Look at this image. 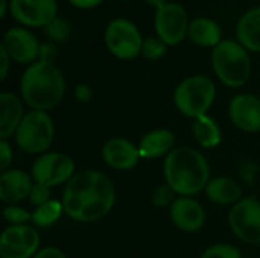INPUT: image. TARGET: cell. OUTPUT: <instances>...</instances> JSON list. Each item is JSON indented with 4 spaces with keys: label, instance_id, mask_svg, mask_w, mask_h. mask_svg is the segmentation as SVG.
<instances>
[{
    "label": "cell",
    "instance_id": "cell-15",
    "mask_svg": "<svg viewBox=\"0 0 260 258\" xmlns=\"http://www.w3.org/2000/svg\"><path fill=\"white\" fill-rule=\"evenodd\" d=\"M169 216L172 224L184 233H197L206 222V211L203 205L190 196L177 198L169 207Z\"/></svg>",
    "mask_w": 260,
    "mask_h": 258
},
{
    "label": "cell",
    "instance_id": "cell-9",
    "mask_svg": "<svg viewBox=\"0 0 260 258\" xmlns=\"http://www.w3.org/2000/svg\"><path fill=\"white\" fill-rule=\"evenodd\" d=\"M75 176V161L61 152H49L38 157L32 164V179L37 184L56 187L67 184Z\"/></svg>",
    "mask_w": 260,
    "mask_h": 258
},
{
    "label": "cell",
    "instance_id": "cell-35",
    "mask_svg": "<svg viewBox=\"0 0 260 258\" xmlns=\"http://www.w3.org/2000/svg\"><path fill=\"white\" fill-rule=\"evenodd\" d=\"M11 56L6 52V49L3 46H0V79L5 81L9 71V65H11Z\"/></svg>",
    "mask_w": 260,
    "mask_h": 258
},
{
    "label": "cell",
    "instance_id": "cell-33",
    "mask_svg": "<svg viewBox=\"0 0 260 258\" xmlns=\"http://www.w3.org/2000/svg\"><path fill=\"white\" fill-rule=\"evenodd\" d=\"M73 93H75L76 100L81 102V103H88V102L91 100V97H93V90H91V87L87 85V84H78V85L75 87Z\"/></svg>",
    "mask_w": 260,
    "mask_h": 258
},
{
    "label": "cell",
    "instance_id": "cell-4",
    "mask_svg": "<svg viewBox=\"0 0 260 258\" xmlns=\"http://www.w3.org/2000/svg\"><path fill=\"white\" fill-rule=\"evenodd\" d=\"M212 67L218 79L230 88H241L251 75L248 50L235 40H222L212 50Z\"/></svg>",
    "mask_w": 260,
    "mask_h": 258
},
{
    "label": "cell",
    "instance_id": "cell-12",
    "mask_svg": "<svg viewBox=\"0 0 260 258\" xmlns=\"http://www.w3.org/2000/svg\"><path fill=\"white\" fill-rule=\"evenodd\" d=\"M9 12L27 27H46L58 17L56 0H11Z\"/></svg>",
    "mask_w": 260,
    "mask_h": 258
},
{
    "label": "cell",
    "instance_id": "cell-19",
    "mask_svg": "<svg viewBox=\"0 0 260 258\" xmlns=\"http://www.w3.org/2000/svg\"><path fill=\"white\" fill-rule=\"evenodd\" d=\"M175 135L169 129H155L142 137L139 143V152L143 160H154L168 157L175 148Z\"/></svg>",
    "mask_w": 260,
    "mask_h": 258
},
{
    "label": "cell",
    "instance_id": "cell-1",
    "mask_svg": "<svg viewBox=\"0 0 260 258\" xmlns=\"http://www.w3.org/2000/svg\"><path fill=\"white\" fill-rule=\"evenodd\" d=\"M64 213L81 224H93L104 219L114 207L116 189L102 172L82 170L66 184L62 192Z\"/></svg>",
    "mask_w": 260,
    "mask_h": 258
},
{
    "label": "cell",
    "instance_id": "cell-25",
    "mask_svg": "<svg viewBox=\"0 0 260 258\" xmlns=\"http://www.w3.org/2000/svg\"><path fill=\"white\" fill-rule=\"evenodd\" d=\"M43 30H44V35L49 36L53 43H64L72 35L70 24L58 17L52 23H49L46 27H43Z\"/></svg>",
    "mask_w": 260,
    "mask_h": 258
},
{
    "label": "cell",
    "instance_id": "cell-21",
    "mask_svg": "<svg viewBox=\"0 0 260 258\" xmlns=\"http://www.w3.org/2000/svg\"><path fill=\"white\" fill-rule=\"evenodd\" d=\"M238 41L251 52L260 53V6L247 11L236 24Z\"/></svg>",
    "mask_w": 260,
    "mask_h": 258
},
{
    "label": "cell",
    "instance_id": "cell-22",
    "mask_svg": "<svg viewBox=\"0 0 260 258\" xmlns=\"http://www.w3.org/2000/svg\"><path fill=\"white\" fill-rule=\"evenodd\" d=\"M204 192L207 198L218 205H235L242 199V187L227 176L210 179Z\"/></svg>",
    "mask_w": 260,
    "mask_h": 258
},
{
    "label": "cell",
    "instance_id": "cell-24",
    "mask_svg": "<svg viewBox=\"0 0 260 258\" xmlns=\"http://www.w3.org/2000/svg\"><path fill=\"white\" fill-rule=\"evenodd\" d=\"M64 213V205L59 201H49L47 204L38 207L34 210L32 213V224L37 228H47L52 227L53 224H56L61 217V214Z\"/></svg>",
    "mask_w": 260,
    "mask_h": 258
},
{
    "label": "cell",
    "instance_id": "cell-36",
    "mask_svg": "<svg viewBox=\"0 0 260 258\" xmlns=\"http://www.w3.org/2000/svg\"><path fill=\"white\" fill-rule=\"evenodd\" d=\"M34 258H67L66 257V254L61 251V249H58V248H55V246H47V248H43V249H40Z\"/></svg>",
    "mask_w": 260,
    "mask_h": 258
},
{
    "label": "cell",
    "instance_id": "cell-3",
    "mask_svg": "<svg viewBox=\"0 0 260 258\" xmlns=\"http://www.w3.org/2000/svg\"><path fill=\"white\" fill-rule=\"evenodd\" d=\"M20 94L30 109L49 111L61 103L66 94V79L55 64L35 61L21 76Z\"/></svg>",
    "mask_w": 260,
    "mask_h": 258
},
{
    "label": "cell",
    "instance_id": "cell-16",
    "mask_svg": "<svg viewBox=\"0 0 260 258\" xmlns=\"http://www.w3.org/2000/svg\"><path fill=\"white\" fill-rule=\"evenodd\" d=\"M140 158L139 146L126 138L114 137L102 146V160L110 169L114 170H131L139 164Z\"/></svg>",
    "mask_w": 260,
    "mask_h": 258
},
{
    "label": "cell",
    "instance_id": "cell-39",
    "mask_svg": "<svg viewBox=\"0 0 260 258\" xmlns=\"http://www.w3.org/2000/svg\"><path fill=\"white\" fill-rule=\"evenodd\" d=\"M8 2L6 0H0V17H5L6 15V9H8Z\"/></svg>",
    "mask_w": 260,
    "mask_h": 258
},
{
    "label": "cell",
    "instance_id": "cell-8",
    "mask_svg": "<svg viewBox=\"0 0 260 258\" xmlns=\"http://www.w3.org/2000/svg\"><path fill=\"white\" fill-rule=\"evenodd\" d=\"M229 224L235 236L247 245H260V202L247 196L236 202L229 214Z\"/></svg>",
    "mask_w": 260,
    "mask_h": 258
},
{
    "label": "cell",
    "instance_id": "cell-5",
    "mask_svg": "<svg viewBox=\"0 0 260 258\" xmlns=\"http://www.w3.org/2000/svg\"><path fill=\"white\" fill-rule=\"evenodd\" d=\"M215 97L216 85L204 75H195L183 79L174 91V103L177 109L193 120L207 114Z\"/></svg>",
    "mask_w": 260,
    "mask_h": 258
},
{
    "label": "cell",
    "instance_id": "cell-17",
    "mask_svg": "<svg viewBox=\"0 0 260 258\" xmlns=\"http://www.w3.org/2000/svg\"><path fill=\"white\" fill-rule=\"evenodd\" d=\"M32 175L20 169H9L0 175V199L5 204L14 205L29 198L34 187Z\"/></svg>",
    "mask_w": 260,
    "mask_h": 258
},
{
    "label": "cell",
    "instance_id": "cell-14",
    "mask_svg": "<svg viewBox=\"0 0 260 258\" xmlns=\"http://www.w3.org/2000/svg\"><path fill=\"white\" fill-rule=\"evenodd\" d=\"M229 116L236 128L244 132L260 131V99L254 94L242 93L232 99Z\"/></svg>",
    "mask_w": 260,
    "mask_h": 258
},
{
    "label": "cell",
    "instance_id": "cell-31",
    "mask_svg": "<svg viewBox=\"0 0 260 258\" xmlns=\"http://www.w3.org/2000/svg\"><path fill=\"white\" fill-rule=\"evenodd\" d=\"M56 56H58V47L53 43H43V44H40L38 61L55 64Z\"/></svg>",
    "mask_w": 260,
    "mask_h": 258
},
{
    "label": "cell",
    "instance_id": "cell-30",
    "mask_svg": "<svg viewBox=\"0 0 260 258\" xmlns=\"http://www.w3.org/2000/svg\"><path fill=\"white\" fill-rule=\"evenodd\" d=\"M29 201H30V204L35 208L47 204L49 201H52V198H50V187L35 182L34 187H32V192L29 195Z\"/></svg>",
    "mask_w": 260,
    "mask_h": 258
},
{
    "label": "cell",
    "instance_id": "cell-6",
    "mask_svg": "<svg viewBox=\"0 0 260 258\" xmlns=\"http://www.w3.org/2000/svg\"><path fill=\"white\" fill-rule=\"evenodd\" d=\"M55 135V128L50 116L46 111L30 109L24 114L18 129L15 131V143L26 154H44Z\"/></svg>",
    "mask_w": 260,
    "mask_h": 258
},
{
    "label": "cell",
    "instance_id": "cell-37",
    "mask_svg": "<svg viewBox=\"0 0 260 258\" xmlns=\"http://www.w3.org/2000/svg\"><path fill=\"white\" fill-rule=\"evenodd\" d=\"M102 2L104 0H69V3L78 9H93L98 5H101Z\"/></svg>",
    "mask_w": 260,
    "mask_h": 258
},
{
    "label": "cell",
    "instance_id": "cell-11",
    "mask_svg": "<svg viewBox=\"0 0 260 258\" xmlns=\"http://www.w3.org/2000/svg\"><path fill=\"white\" fill-rule=\"evenodd\" d=\"M40 251V234L30 225H11L0 237L2 258H34Z\"/></svg>",
    "mask_w": 260,
    "mask_h": 258
},
{
    "label": "cell",
    "instance_id": "cell-28",
    "mask_svg": "<svg viewBox=\"0 0 260 258\" xmlns=\"http://www.w3.org/2000/svg\"><path fill=\"white\" fill-rule=\"evenodd\" d=\"M3 217L11 225H27V222H32V213L24 210L20 205H8L3 210Z\"/></svg>",
    "mask_w": 260,
    "mask_h": 258
},
{
    "label": "cell",
    "instance_id": "cell-10",
    "mask_svg": "<svg viewBox=\"0 0 260 258\" xmlns=\"http://www.w3.org/2000/svg\"><path fill=\"white\" fill-rule=\"evenodd\" d=\"M189 15L183 5L168 2L165 6L155 11L154 27L157 36L168 46L180 44L189 30Z\"/></svg>",
    "mask_w": 260,
    "mask_h": 258
},
{
    "label": "cell",
    "instance_id": "cell-20",
    "mask_svg": "<svg viewBox=\"0 0 260 258\" xmlns=\"http://www.w3.org/2000/svg\"><path fill=\"white\" fill-rule=\"evenodd\" d=\"M187 36L192 43L201 47L215 49L222 41V29L215 20L207 17H198L190 21Z\"/></svg>",
    "mask_w": 260,
    "mask_h": 258
},
{
    "label": "cell",
    "instance_id": "cell-29",
    "mask_svg": "<svg viewBox=\"0 0 260 258\" xmlns=\"http://www.w3.org/2000/svg\"><path fill=\"white\" fill-rule=\"evenodd\" d=\"M174 196H175V192L168 186V184H163V186H158L154 189V193H152V204L158 208H168L174 204Z\"/></svg>",
    "mask_w": 260,
    "mask_h": 258
},
{
    "label": "cell",
    "instance_id": "cell-27",
    "mask_svg": "<svg viewBox=\"0 0 260 258\" xmlns=\"http://www.w3.org/2000/svg\"><path fill=\"white\" fill-rule=\"evenodd\" d=\"M200 258H244L241 251L233 246V245H227V243H218V245H212L209 246Z\"/></svg>",
    "mask_w": 260,
    "mask_h": 258
},
{
    "label": "cell",
    "instance_id": "cell-2",
    "mask_svg": "<svg viewBox=\"0 0 260 258\" xmlns=\"http://www.w3.org/2000/svg\"><path fill=\"white\" fill-rule=\"evenodd\" d=\"M163 173L166 184L180 196H195L206 190L210 181V166L195 148H175L165 160Z\"/></svg>",
    "mask_w": 260,
    "mask_h": 258
},
{
    "label": "cell",
    "instance_id": "cell-38",
    "mask_svg": "<svg viewBox=\"0 0 260 258\" xmlns=\"http://www.w3.org/2000/svg\"><path fill=\"white\" fill-rule=\"evenodd\" d=\"M148 5H151V6H154L155 9H158V8H161V6H165L166 3H168V0H145Z\"/></svg>",
    "mask_w": 260,
    "mask_h": 258
},
{
    "label": "cell",
    "instance_id": "cell-18",
    "mask_svg": "<svg viewBox=\"0 0 260 258\" xmlns=\"http://www.w3.org/2000/svg\"><path fill=\"white\" fill-rule=\"evenodd\" d=\"M23 117V102L12 93H0V140H8L12 137Z\"/></svg>",
    "mask_w": 260,
    "mask_h": 258
},
{
    "label": "cell",
    "instance_id": "cell-13",
    "mask_svg": "<svg viewBox=\"0 0 260 258\" xmlns=\"http://www.w3.org/2000/svg\"><path fill=\"white\" fill-rule=\"evenodd\" d=\"M2 46L9 53L11 59L18 64H34L40 53L37 36L24 27H11L3 36Z\"/></svg>",
    "mask_w": 260,
    "mask_h": 258
},
{
    "label": "cell",
    "instance_id": "cell-34",
    "mask_svg": "<svg viewBox=\"0 0 260 258\" xmlns=\"http://www.w3.org/2000/svg\"><path fill=\"white\" fill-rule=\"evenodd\" d=\"M256 170H257V167H256L253 163H248V161H242V163H241L239 173H241V176H242V178H244L250 186H253L254 175L257 173Z\"/></svg>",
    "mask_w": 260,
    "mask_h": 258
},
{
    "label": "cell",
    "instance_id": "cell-32",
    "mask_svg": "<svg viewBox=\"0 0 260 258\" xmlns=\"http://www.w3.org/2000/svg\"><path fill=\"white\" fill-rule=\"evenodd\" d=\"M12 148L8 143V140H0V170L6 172L9 170V166L12 164Z\"/></svg>",
    "mask_w": 260,
    "mask_h": 258
},
{
    "label": "cell",
    "instance_id": "cell-7",
    "mask_svg": "<svg viewBox=\"0 0 260 258\" xmlns=\"http://www.w3.org/2000/svg\"><path fill=\"white\" fill-rule=\"evenodd\" d=\"M104 41L111 55L129 61L137 58L143 49V38L139 27L126 18H114L108 23Z\"/></svg>",
    "mask_w": 260,
    "mask_h": 258
},
{
    "label": "cell",
    "instance_id": "cell-23",
    "mask_svg": "<svg viewBox=\"0 0 260 258\" xmlns=\"http://www.w3.org/2000/svg\"><path fill=\"white\" fill-rule=\"evenodd\" d=\"M192 132H193L197 143L206 149H213L219 146L222 140V132H221L219 125L209 114H204L193 120Z\"/></svg>",
    "mask_w": 260,
    "mask_h": 258
},
{
    "label": "cell",
    "instance_id": "cell-40",
    "mask_svg": "<svg viewBox=\"0 0 260 258\" xmlns=\"http://www.w3.org/2000/svg\"><path fill=\"white\" fill-rule=\"evenodd\" d=\"M122 2H129V0H122Z\"/></svg>",
    "mask_w": 260,
    "mask_h": 258
},
{
    "label": "cell",
    "instance_id": "cell-26",
    "mask_svg": "<svg viewBox=\"0 0 260 258\" xmlns=\"http://www.w3.org/2000/svg\"><path fill=\"white\" fill-rule=\"evenodd\" d=\"M166 50H168V44L163 43L158 36H151L143 41L142 53L146 59H151V61L161 59L166 55Z\"/></svg>",
    "mask_w": 260,
    "mask_h": 258
}]
</instances>
